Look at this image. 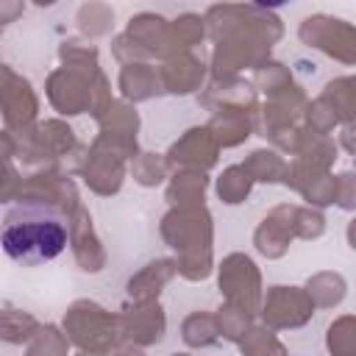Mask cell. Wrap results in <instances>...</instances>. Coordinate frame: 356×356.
<instances>
[{
    "mask_svg": "<svg viewBox=\"0 0 356 356\" xmlns=\"http://www.w3.org/2000/svg\"><path fill=\"white\" fill-rule=\"evenodd\" d=\"M0 245L14 261L44 264L67 248V220L44 200H22L6 214Z\"/></svg>",
    "mask_w": 356,
    "mask_h": 356,
    "instance_id": "1",
    "label": "cell"
}]
</instances>
